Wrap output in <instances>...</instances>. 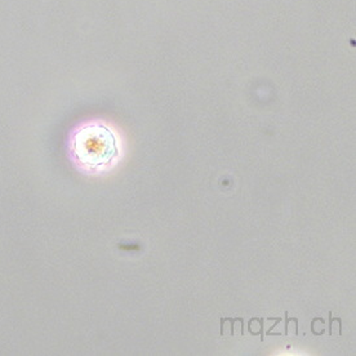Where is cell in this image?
<instances>
[{
  "mask_svg": "<svg viewBox=\"0 0 356 356\" xmlns=\"http://www.w3.org/2000/svg\"><path fill=\"white\" fill-rule=\"evenodd\" d=\"M74 152L86 167L106 165L118 155L115 136L105 125H86L74 137Z\"/></svg>",
  "mask_w": 356,
  "mask_h": 356,
  "instance_id": "1",
  "label": "cell"
}]
</instances>
